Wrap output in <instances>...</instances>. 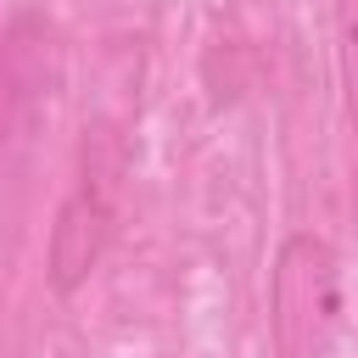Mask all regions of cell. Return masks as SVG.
Here are the masks:
<instances>
[{"instance_id":"obj_3","label":"cell","mask_w":358,"mask_h":358,"mask_svg":"<svg viewBox=\"0 0 358 358\" xmlns=\"http://www.w3.org/2000/svg\"><path fill=\"white\" fill-rule=\"evenodd\" d=\"M56 78H62V50H56V28L39 17V11H11L6 22V90H11V112L22 106H39L56 95Z\"/></svg>"},{"instance_id":"obj_2","label":"cell","mask_w":358,"mask_h":358,"mask_svg":"<svg viewBox=\"0 0 358 358\" xmlns=\"http://www.w3.org/2000/svg\"><path fill=\"white\" fill-rule=\"evenodd\" d=\"M112 246V201L101 185H73L50 218V235H45V280L56 296H73L106 257Z\"/></svg>"},{"instance_id":"obj_1","label":"cell","mask_w":358,"mask_h":358,"mask_svg":"<svg viewBox=\"0 0 358 358\" xmlns=\"http://www.w3.org/2000/svg\"><path fill=\"white\" fill-rule=\"evenodd\" d=\"M347 324L341 257L330 241L296 229L268 268V341L280 358H330Z\"/></svg>"}]
</instances>
